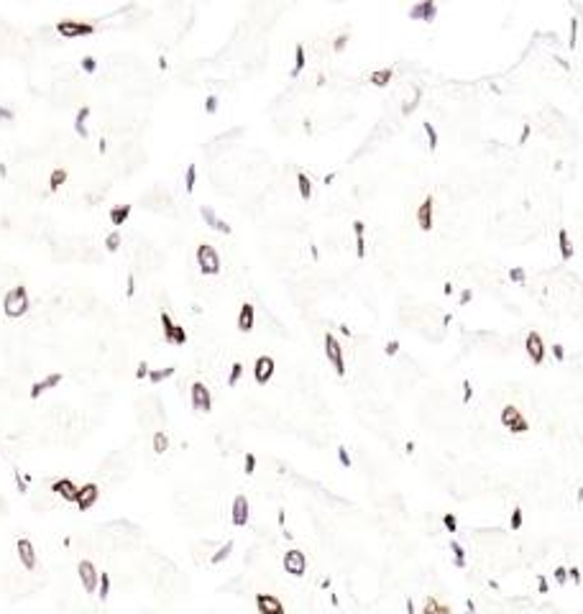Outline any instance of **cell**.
<instances>
[{"label":"cell","instance_id":"obj_28","mask_svg":"<svg viewBox=\"0 0 583 614\" xmlns=\"http://www.w3.org/2000/svg\"><path fill=\"white\" fill-rule=\"evenodd\" d=\"M450 550H453V563H456L458 568H463L466 566V550H463V545L458 540H450Z\"/></svg>","mask_w":583,"mask_h":614},{"label":"cell","instance_id":"obj_43","mask_svg":"<svg viewBox=\"0 0 583 614\" xmlns=\"http://www.w3.org/2000/svg\"><path fill=\"white\" fill-rule=\"evenodd\" d=\"M338 460H340V466H345V468H351V456H348V448H338Z\"/></svg>","mask_w":583,"mask_h":614},{"label":"cell","instance_id":"obj_37","mask_svg":"<svg viewBox=\"0 0 583 614\" xmlns=\"http://www.w3.org/2000/svg\"><path fill=\"white\" fill-rule=\"evenodd\" d=\"M194 180H197V166L189 164V166H187V174H184V187H187V192L194 190Z\"/></svg>","mask_w":583,"mask_h":614},{"label":"cell","instance_id":"obj_55","mask_svg":"<svg viewBox=\"0 0 583 614\" xmlns=\"http://www.w3.org/2000/svg\"><path fill=\"white\" fill-rule=\"evenodd\" d=\"M136 376H138V379L148 376V366H146V361H141V364H138V368H136Z\"/></svg>","mask_w":583,"mask_h":614},{"label":"cell","instance_id":"obj_51","mask_svg":"<svg viewBox=\"0 0 583 614\" xmlns=\"http://www.w3.org/2000/svg\"><path fill=\"white\" fill-rule=\"evenodd\" d=\"M530 134H532V126H530V123H525V128H522V134H520V144H522V146L527 144V138H530Z\"/></svg>","mask_w":583,"mask_h":614},{"label":"cell","instance_id":"obj_7","mask_svg":"<svg viewBox=\"0 0 583 614\" xmlns=\"http://www.w3.org/2000/svg\"><path fill=\"white\" fill-rule=\"evenodd\" d=\"M284 571L289 574V576H305V571H307V558H305V553L302 550H287L284 553Z\"/></svg>","mask_w":583,"mask_h":614},{"label":"cell","instance_id":"obj_22","mask_svg":"<svg viewBox=\"0 0 583 614\" xmlns=\"http://www.w3.org/2000/svg\"><path fill=\"white\" fill-rule=\"evenodd\" d=\"M558 246H560V256H563L566 261L573 258V244H571V236H568L566 228L558 230Z\"/></svg>","mask_w":583,"mask_h":614},{"label":"cell","instance_id":"obj_41","mask_svg":"<svg viewBox=\"0 0 583 614\" xmlns=\"http://www.w3.org/2000/svg\"><path fill=\"white\" fill-rule=\"evenodd\" d=\"M443 524H445L448 532H456V530H458V520H456V514H450V512L443 514Z\"/></svg>","mask_w":583,"mask_h":614},{"label":"cell","instance_id":"obj_34","mask_svg":"<svg viewBox=\"0 0 583 614\" xmlns=\"http://www.w3.org/2000/svg\"><path fill=\"white\" fill-rule=\"evenodd\" d=\"M230 550H233V542L228 540L225 545H220V548H218V553H215V556L210 558V563H212V566H218V563H223V560H225V558L230 556Z\"/></svg>","mask_w":583,"mask_h":614},{"label":"cell","instance_id":"obj_54","mask_svg":"<svg viewBox=\"0 0 583 614\" xmlns=\"http://www.w3.org/2000/svg\"><path fill=\"white\" fill-rule=\"evenodd\" d=\"M537 594H548V581H545V576H537Z\"/></svg>","mask_w":583,"mask_h":614},{"label":"cell","instance_id":"obj_15","mask_svg":"<svg viewBox=\"0 0 583 614\" xmlns=\"http://www.w3.org/2000/svg\"><path fill=\"white\" fill-rule=\"evenodd\" d=\"M248 499L243 496V494H238V496H235L233 499V524H235V528H243V524H248Z\"/></svg>","mask_w":583,"mask_h":614},{"label":"cell","instance_id":"obj_56","mask_svg":"<svg viewBox=\"0 0 583 614\" xmlns=\"http://www.w3.org/2000/svg\"><path fill=\"white\" fill-rule=\"evenodd\" d=\"M0 118H3V120H13L15 116H13L10 108H3V105H0Z\"/></svg>","mask_w":583,"mask_h":614},{"label":"cell","instance_id":"obj_3","mask_svg":"<svg viewBox=\"0 0 583 614\" xmlns=\"http://www.w3.org/2000/svg\"><path fill=\"white\" fill-rule=\"evenodd\" d=\"M325 356H328V361L333 364L335 374H338V376H343V374H345L343 348H340V343H338V338H335L333 333H325Z\"/></svg>","mask_w":583,"mask_h":614},{"label":"cell","instance_id":"obj_16","mask_svg":"<svg viewBox=\"0 0 583 614\" xmlns=\"http://www.w3.org/2000/svg\"><path fill=\"white\" fill-rule=\"evenodd\" d=\"M433 194H427L425 200H422V205L417 208V223H420V228L422 230H433Z\"/></svg>","mask_w":583,"mask_h":614},{"label":"cell","instance_id":"obj_21","mask_svg":"<svg viewBox=\"0 0 583 614\" xmlns=\"http://www.w3.org/2000/svg\"><path fill=\"white\" fill-rule=\"evenodd\" d=\"M238 330H241V333H251V330H253V304H251V302H246V304L241 307Z\"/></svg>","mask_w":583,"mask_h":614},{"label":"cell","instance_id":"obj_45","mask_svg":"<svg viewBox=\"0 0 583 614\" xmlns=\"http://www.w3.org/2000/svg\"><path fill=\"white\" fill-rule=\"evenodd\" d=\"M576 38H578V18L571 20V41H568L571 49H576Z\"/></svg>","mask_w":583,"mask_h":614},{"label":"cell","instance_id":"obj_31","mask_svg":"<svg viewBox=\"0 0 583 614\" xmlns=\"http://www.w3.org/2000/svg\"><path fill=\"white\" fill-rule=\"evenodd\" d=\"M305 46H302V44H299V46L294 49V67H292V77H297L302 70H305Z\"/></svg>","mask_w":583,"mask_h":614},{"label":"cell","instance_id":"obj_42","mask_svg":"<svg viewBox=\"0 0 583 614\" xmlns=\"http://www.w3.org/2000/svg\"><path fill=\"white\" fill-rule=\"evenodd\" d=\"M568 578H571V576H568V568H566V566H558V568H555V581L563 586Z\"/></svg>","mask_w":583,"mask_h":614},{"label":"cell","instance_id":"obj_49","mask_svg":"<svg viewBox=\"0 0 583 614\" xmlns=\"http://www.w3.org/2000/svg\"><path fill=\"white\" fill-rule=\"evenodd\" d=\"M356 254H358V258L366 256V240H363V236H356Z\"/></svg>","mask_w":583,"mask_h":614},{"label":"cell","instance_id":"obj_4","mask_svg":"<svg viewBox=\"0 0 583 614\" xmlns=\"http://www.w3.org/2000/svg\"><path fill=\"white\" fill-rule=\"evenodd\" d=\"M197 264L202 269V274H218L220 272V258H218V251H215L212 246L202 244L197 248Z\"/></svg>","mask_w":583,"mask_h":614},{"label":"cell","instance_id":"obj_32","mask_svg":"<svg viewBox=\"0 0 583 614\" xmlns=\"http://www.w3.org/2000/svg\"><path fill=\"white\" fill-rule=\"evenodd\" d=\"M97 596L105 602L110 596V574H100V584H97Z\"/></svg>","mask_w":583,"mask_h":614},{"label":"cell","instance_id":"obj_2","mask_svg":"<svg viewBox=\"0 0 583 614\" xmlns=\"http://www.w3.org/2000/svg\"><path fill=\"white\" fill-rule=\"evenodd\" d=\"M499 420H502V425H504L512 435H522V432L530 430V422L525 420V414L520 412V407H514V404H504V410H502V414H499Z\"/></svg>","mask_w":583,"mask_h":614},{"label":"cell","instance_id":"obj_9","mask_svg":"<svg viewBox=\"0 0 583 614\" xmlns=\"http://www.w3.org/2000/svg\"><path fill=\"white\" fill-rule=\"evenodd\" d=\"M56 31H59L61 36H67V38H74V36H87V34H92L95 26H92V24H82V20H59V24H56Z\"/></svg>","mask_w":583,"mask_h":614},{"label":"cell","instance_id":"obj_50","mask_svg":"<svg viewBox=\"0 0 583 614\" xmlns=\"http://www.w3.org/2000/svg\"><path fill=\"white\" fill-rule=\"evenodd\" d=\"M384 350H386V356H394V354H397V350H399V340H389Z\"/></svg>","mask_w":583,"mask_h":614},{"label":"cell","instance_id":"obj_11","mask_svg":"<svg viewBox=\"0 0 583 614\" xmlns=\"http://www.w3.org/2000/svg\"><path fill=\"white\" fill-rule=\"evenodd\" d=\"M435 16H438V6L433 3V0H425V3H417V6L409 8V18L425 20V24H433Z\"/></svg>","mask_w":583,"mask_h":614},{"label":"cell","instance_id":"obj_5","mask_svg":"<svg viewBox=\"0 0 583 614\" xmlns=\"http://www.w3.org/2000/svg\"><path fill=\"white\" fill-rule=\"evenodd\" d=\"M77 574H79V581L84 586L87 594H97V584H100V574L95 571V566L90 560H79L77 563Z\"/></svg>","mask_w":583,"mask_h":614},{"label":"cell","instance_id":"obj_1","mask_svg":"<svg viewBox=\"0 0 583 614\" xmlns=\"http://www.w3.org/2000/svg\"><path fill=\"white\" fill-rule=\"evenodd\" d=\"M3 310H5L8 318H20V315L28 312V292H26L23 284H15V287L5 294Z\"/></svg>","mask_w":583,"mask_h":614},{"label":"cell","instance_id":"obj_57","mask_svg":"<svg viewBox=\"0 0 583 614\" xmlns=\"http://www.w3.org/2000/svg\"><path fill=\"white\" fill-rule=\"evenodd\" d=\"M463 402H471V397H473V389H471V382H463Z\"/></svg>","mask_w":583,"mask_h":614},{"label":"cell","instance_id":"obj_26","mask_svg":"<svg viewBox=\"0 0 583 614\" xmlns=\"http://www.w3.org/2000/svg\"><path fill=\"white\" fill-rule=\"evenodd\" d=\"M297 184H299V194H302V200H310L312 197V182H310V177L305 172H299L297 174Z\"/></svg>","mask_w":583,"mask_h":614},{"label":"cell","instance_id":"obj_6","mask_svg":"<svg viewBox=\"0 0 583 614\" xmlns=\"http://www.w3.org/2000/svg\"><path fill=\"white\" fill-rule=\"evenodd\" d=\"M161 325H164V338L166 343H177V346H184L187 343V330L182 325H177L171 320L169 312H161Z\"/></svg>","mask_w":583,"mask_h":614},{"label":"cell","instance_id":"obj_48","mask_svg":"<svg viewBox=\"0 0 583 614\" xmlns=\"http://www.w3.org/2000/svg\"><path fill=\"white\" fill-rule=\"evenodd\" d=\"M215 110H218V98L210 95V98L205 100V113H215Z\"/></svg>","mask_w":583,"mask_h":614},{"label":"cell","instance_id":"obj_30","mask_svg":"<svg viewBox=\"0 0 583 614\" xmlns=\"http://www.w3.org/2000/svg\"><path fill=\"white\" fill-rule=\"evenodd\" d=\"M64 182H67V169H54L51 172V177H49V190L51 192H56Z\"/></svg>","mask_w":583,"mask_h":614},{"label":"cell","instance_id":"obj_20","mask_svg":"<svg viewBox=\"0 0 583 614\" xmlns=\"http://www.w3.org/2000/svg\"><path fill=\"white\" fill-rule=\"evenodd\" d=\"M64 376L59 374V371H56V374H49L46 379H41V382H36L33 386H31V400H38L41 397V394H44L46 389H51V386H56L59 382H61Z\"/></svg>","mask_w":583,"mask_h":614},{"label":"cell","instance_id":"obj_18","mask_svg":"<svg viewBox=\"0 0 583 614\" xmlns=\"http://www.w3.org/2000/svg\"><path fill=\"white\" fill-rule=\"evenodd\" d=\"M51 492L59 494L64 502H77V494H79V486H74L69 478H59L51 484Z\"/></svg>","mask_w":583,"mask_h":614},{"label":"cell","instance_id":"obj_39","mask_svg":"<svg viewBox=\"0 0 583 614\" xmlns=\"http://www.w3.org/2000/svg\"><path fill=\"white\" fill-rule=\"evenodd\" d=\"M241 374H243V364H233V366H230V376H228V386H235V384H238Z\"/></svg>","mask_w":583,"mask_h":614},{"label":"cell","instance_id":"obj_12","mask_svg":"<svg viewBox=\"0 0 583 614\" xmlns=\"http://www.w3.org/2000/svg\"><path fill=\"white\" fill-rule=\"evenodd\" d=\"M15 550H18V558H20V563H23L26 571H33V568H36V550H33L31 540L20 538V540L15 542Z\"/></svg>","mask_w":583,"mask_h":614},{"label":"cell","instance_id":"obj_25","mask_svg":"<svg viewBox=\"0 0 583 614\" xmlns=\"http://www.w3.org/2000/svg\"><path fill=\"white\" fill-rule=\"evenodd\" d=\"M128 215H131V205H115L110 210V223L113 226H123L128 220Z\"/></svg>","mask_w":583,"mask_h":614},{"label":"cell","instance_id":"obj_36","mask_svg":"<svg viewBox=\"0 0 583 614\" xmlns=\"http://www.w3.org/2000/svg\"><path fill=\"white\" fill-rule=\"evenodd\" d=\"M105 248L110 251V254H115V251L120 248V233H118V230H113L110 236L105 238Z\"/></svg>","mask_w":583,"mask_h":614},{"label":"cell","instance_id":"obj_53","mask_svg":"<svg viewBox=\"0 0 583 614\" xmlns=\"http://www.w3.org/2000/svg\"><path fill=\"white\" fill-rule=\"evenodd\" d=\"M553 356H555L558 361H563V358H566V350H563V346H560V343H555V346H553Z\"/></svg>","mask_w":583,"mask_h":614},{"label":"cell","instance_id":"obj_8","mask_svg":"<svg viewBox=\"0 0 583 614\" xmlns=\"http://www.w3.org/2000/svg\"><path fill=\"white\" fill-rule=\"evenodd\" d=\"M525 350H527V356H530V361L535 364V366H540L545 361V343H543V338H540V333H530L527 338H525Z\"/></svg>","mask_w":583,"mask_h":614},{"label":"cell","instance_id":"obj_13","mask_svg":"<svg viewBox=\"0 0 583 614\" xmlns=\"http://www.w3.org/2000/svg\"><path fill=\"white\" fill-rule=\"evenodd\" d=\"M253 376L258 384H266L274 376V358L271 356H258L253 364Z\"/></svg>","mask_w":583,"mask_h":614},{"label":"cell","instance_id":"obj_47","mask_svg":"<svg viewBox=\"0 0 583 614\" xmlns=\"http://www.w3.org/2000/svg\"><path fill=\"white\" fill-rule=\"evenodd\" d=\"M243 468H246V474H248V476L256 471V456H253V453H248V456H246V464H243Z\"/></svg>","mask_w":583,"mask_h":614},{"label":"cell","instance_id":"obj_62","mask_svg":"<svg viewBox=\"0 0 583 614\" xmlns=\"http://www.w3.org/2000/svg\"><path fill=\"white\" fill-rule=\"evenodd\" d=\"M407 614H415V602L407 599Z\"/></svg>","mask_w":583,"mask_h":614},{"label":"cell","instance_id":"obj_58","mask_svg":"<svg viewBox=\"0 0 583 614\" xmlns=\"http://www.w3.org/2000/svg\"><path fill=\"white\" fill-rule=\"evenodd\" d=\"M568 576H571L573 584H581V571H578V568H568Z\"/></svg>","mask_w":583,"mask_h":614},{"label":"cell","instance_id":"obj_40","mask_svg":"<svg viewBox=\"0 0 583 614\" xmlns=\"http://www.w3.org/2000/svg\"><path fill=\"white\" fill-rule=\"evenodd\" d=\"M509 279H512L514 284H520V282L527 279V272H525L522 266H512V269H509Z\"/></svg>","mask_w":583,"mask_h":614},{"label":"cell","instance_id":"obj_29","mask_svg":"<svg viewBox=\"0 0 583 614\" xmlns=\"http://www.w3.org/2000/svg\"><path fill=\"white\" fill-rule=\"evenodd\" d=\"M422 130L427 134V146H430V151H435V148H438V130H435V126L430 123V120H422Z\"/></svg>","mask_w":583,"mask_h":614},{"label":"cell","instance_id":"obj_10","mask_svg":"<svg viewBox=\"0 0 583 614\" xmlns=\"http://www.w3.org/2000/svg\"><path fill=\"white\" fill-rule=\"evenodd\" d=\"M189 397H192V407L197 410V412H210V410H212L210 392H207V386H205L202 382H194V384H192Z\"/></svg>","mask_w":583,"mask_h":614},{"label":"cell","instance_id":"obj_44","mask_svg":"<svg viewBox=\"0 0 583 614\" xmlns=\"http://www.w3.org/2000/svg\"><path fill=\"white\" fill-rule=\"evenodd\" d=\"M82 70L87 72V74H92V72L97 70V62H95L92 56H84V59H82Z\"/></svg>","mask_w":583,"mask_h":614},{"label":"cell","instance_id":"obj_60","mask_svg":"<svg viewBox=\"0 0 583 614\" xmlns=\"http://www.w3.org/2000/svg\"><path fill=\"white\" fill-rule=\"evenodd\" d=\"M471 300H473V292H471V290H463V292H461V304H468Z\"/></svg>","mask_w":583,"mask_h":614},{"label":"cell","instance_id":"obj_52","mask_svg":"<svg viewBox=\"0 0 583 614\" xmlns=\"http://www.w3.org/2000/svg\"><path fill=\"white\" fill-rule=\"evenodd\" d=\"M133 292H136V276H133V274H128V290H125V294H128V297H133Z\"/></svg>","mask_w":583,"mask_h":614},{"label":"cell","instance_id":"obj_59","mask_svg":"<svg viewBox=\"0 0 583 614\" xmlns=\"http://www.w3.org/2000/svg\"><path fill=\"white\" fill-rule=\"evenodd\" d=\"M363 230H366L363 220H353V233H356V236H363Z\"/></svg>","mask_w":583,"mask_h":614},{"label":"cell","instance_id":"obj_33","mask_svg":"<svg viewBox=\"0 0 583 614\" xmlns=\"http://www.w3.org/2000/svg\"><path fill=\"white\" fill-rule=\"evenodd\" d=\"M171 374H174V366H166V368H159V371H148V382H154V384H159V382H164V379H169Z\"/></svg>","mask_w":583,"mask_h":614},{"label":"cell","instance_id":"obj_27","mask_svg":"<svg viewBox=\"0 0 583 614\" xmlns=\"http://www.w3.org/2000/svg\"><path fill=\"white\" fill-rule=\"evenodd\" d=\"M392 77H394V72H392V70H376V72H371V84H376V87H386L389 82H392Z\"/></svg>","mask_w":583,"mask_h":614},{"label":"cell","instance_id":"obj_35","mask_svg":"<svg viewBox=\"0 0 583 614\" xmlns=\"http://www.w3.org/2000/svg\"><path fill=\"white\" fill-rule=\"evenodd\" d=\"M154 450L156 453H166L169 450V438H166V432H154Z\"/></svg>","mask_w":583,"mask_h":614},{"label":"cell","instance_id":"obj_17","mask_svg":"<svg viewBox=\"0 0 583 614\" xmlns=\"http://www.w3.org/2000/svg\"><path fill=\"white\" fill-rule=\"evenodd\" d=\"M256 606H258L261 614H284L282 602H279L276 596H271V594H258L256 596Z\"/></svg>","mask_w":583,"mask_h":614},{"label":"cell","instance_id":"obj_23","mask_svg":"<svg viewBox=\"0 0 583 614\" xmlns=\"http://www.w3.org/2000/svg\"><path fill=\"white\" fill-rule=\"evenodd\" d=\"M87 116H90V108L87 105H82L79 110H77V116H74V130H77V136H82V138H87V126H84Z\"/></svg>","mask_w":583,"mask_h":614},{"label":"cell","instance_id":"obj_19","mask_svg":"<svg viewBox=\"0 0 583 614\" xmlns=\"http://www.w3.org/2000/svg\"><path fill=\"white\" fill-rule=\"evenodd\" d=\"M200 215H202V220H205V223H207L212 230H220V233H230V230H233V228H230L225 220H220V218L215 215V210H212V208H207V205H202V208H200Z\"/></svg>","mask_w":583,"mask_h":614},{"label":"cell","instance_id":"obj_46","mask_svg":"<svg viewBox=\"0 0 583 614\" xmlns=\"http://www.w3.org/2000/svg\"><path fill=\"white\" fill-rule=\"evenodd\" d=\"M345 44H348V34H340V36L333 41V49H335V52H343Z\"/></svg>","mask_w":583,"mask_h":614},{"label":"cell","instance_id":"obj_61","mask_svg":"<svg viewBox=\"0 0 583 614\" xmlns=\"http://www.w3.org/2000/svg\"><path fill=\"white\" fill-rule=\"evenodd\" d=\"M15 484H18V489H20V492H26V481H23V478H20L18 474H15Z\"/></svg>","mask_w":583,"mask_h":614},{"label":"cell","instance_id":"obj_24","mask_svg":"<svg viewBox=\"0 0 583 614\" xmlns=\"http://www.w3.org/2000/svg\"><path fill=\"white\" fill-rule=\"evenodd\" d=\"M422 614H450V606L448 604H440L435 596H427L425 599V606H422Z\"/></svg>","mask_w":583,"mask_h":614},{"label":"cell","instance_id":"obj_38","mask_svg":"<svg viewBox=\"0 0 583 614\" xmlns=\"http://www.w3.org/2000/svg\"><path fill=\"white\" fill-rule=\"evenodd\" d=\"M522 517H525L522 507H514V510H512V520H509V528H512V530H520V528H522Z\"/></svg>","mask_w":583,"mask_h":614},{"label":"cell","instance_id":"obj_14","mask_svg":"<svg viewBox=\"0 0 583 614\" xmlns=\"http://www.w3.org/2000/svg\"><path fill=\"white\" fill-rule=\"evenodd\" d=\"M97 496H100V486L97 484H84V486H79V494H77V507L84 512V510H90L92 504L97 502Z\"/></svg>","mask_w":583,"mask_h":614}]
</instances>
